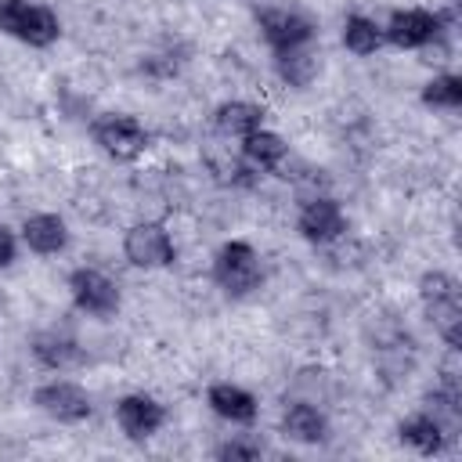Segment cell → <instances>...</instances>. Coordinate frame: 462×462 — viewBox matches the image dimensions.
I'll list each match as a JSON object with an SVG mask.
<instances>
[{
    "mask_svg": "<svg viewBox=\"0 0 462 462\" xmlns=\"http://www.w3.org/2000/svg\"><path fill=\"white\" fill-rule=\"evenodd\" d=\"M419 296L422 307L433 321V328L440 332V339L458 350L462 346V300H458V282L444 271H426L419 278Z\"/></svg>",
    "mask_w": 462,
    "mask_h": 462,
    "instance_id": "1",
    "label": "cell"
},
{
    "mask_svg": "<svg viewBox=\"0 0 462 462\" xmlns=\"http://www.w3.org/2000/svg\"><path fill=\"white\" fill-rule=\"evenodd\" d=\"M0 32L18 43H29V47H51L61 36V22L43 4L0 0Z\"/></svg>",
    "mask_w": 462,
    "mask_h": 462,
    "instance_id": "2",
    "label": "cell"
},
{
    "mask_svg": "<svg viewBox=\"0 0 462 462\" xmlns=\"http://www.w3.org/2000/svg\"><path fill=\"white\" fill-rule=\"evenodd\" d=\"M213 282L227 296H249L253 289H260L263 267H260L256 249L249 242H224L213 256Z\"/></svg>",
    "mask_w": 462,
    "mask_h": 462,
    "instance_id": "3",
    "label": "cell"
},
{
    "mask_svg": "<svg viewBox=\"0 0 462 462\" xmlns=\"http://www.w3.org/2000/svg\"><path fill=\"white\" fill-rule=\"evenodd\" d=\"M90 137H94V144H97L105 155H112V159H119V162H130V159L144 155V148L152 144L148 130H144L134 116H119V112L97 116V119L90 123Z\"/></svg>",
    "mask_w": 462,
    "mask_h": 462,
    "instance_id": "4",
    "label": "cell"
},
{
    "mask_svg": "<svg viewBox=\"0 0 462 462\" xmlns=\"http://www.w3.org/2000/svg\"><path fill=\"white\" fill-rule=\"evenodd\" d=\"M72 303L90 318H112L119 310V285L97 267H76L69 274Z\"/></svg>",
    "mask_w": 462,
    "mask_h": 462,
    "instance_id": "5",
    "label": "cell"
},
{
    "mask_svg": "<svg viewBox=\"0 0 462 462\" xmlns=\"http://www.w3.org/2000/svg\"><path fill=\"white\" fill-rule=\"evenodd\" d=\"M32 404H36L47 419H54V422H83V419H90V411H94L90 393H87L79 383H69V379H51V383L36 386Z\"/></svg>",
    "mask_w": 462,
    "mask_h": 462,
    "instance_id": "6",
    "label": "cell"
},
{
    "mask_svg": "<svg viewBox=\"0 0 462 462\" xmlns=\"http://www.w3.org/2000/svg\"><path fill=\"white\" fill-rule=\"evenodd\" d=\"M123 253H126V260H130L134 267H144V271L170 267L173 256H177L170 231H166L162 224H152V220L134 224V227L126 231V238H123Z\"/></svg>",
    "mask_w": 462,
    "mask_h": 462,
    "instance_id": "7",
    "label": "cell"
},
{
    "mask_svg": "<svg viewBox=\"0 0 462 462\" xmlns=\"http://www.w3.org/2000/svg\"><path fill=\"white\" fill-rule=\"evenodd\" d=\"M256 25L274 51L303 47L314 40V18L296 7H263V11H256Z\"/></svg>",
    "mask_w": 462,
    "mask_h": 462,
    "instance_id": "8",
    "label": "cell"
},
{
    "mask_svg": "<svg viewBox=\"0 0 462 462\" xmlns=\"http://www.w3.org/2000/svg\"><path fill=\"white\" fill-rule=\"evenodd\" d=\"M296 231L310 242V245H328L336 238H343L346 231V213L336 199L328 195H310L303 206H300V217H296Z\"/></svg>",
    "mask_w": 462,
    "mask_h": 462,
    "instance_id": "9",
    "label": "cell"
},
{
    "mask_svg": "<svg viewBox=\"0 0 462 462\" xmlns=\"http://www.w3.org/2000/svg\"><path fill=\"white\" fill-rule=\"evenodd\" d=\"M440 29H444L440 14L422 11V7H408V11L390 14V22L383 25V40H390L393 47L415 51V47H430L440 36Z\"/></svg>",
    "mask_w": 462,
    "mask_h": 462,
    "instance_id": "10",
    "label": "cell"
},
{
    "mask_svg": "<svg viewBox=\"0 0 462 462\" xmlns=\"http://www.w3.org/2000/svg\"><path fill=\"white\" fill-rule=\"evenodd\" d=\"M116 422L130 440H148V437H155L162 430L166 408L148 393H126L116 404Z\"/></svg>",
    "mask_w": 462,
    "mask_h": 462,
    "instance_id": "11",
    "label": "cell"
},
{
    "mask_svg": "<svg viewBox=\"0 0 462 462\" xmlns=\"http://www.w3.org/2000/svg\"><path fill=\"white\" fill-rule=\"evenodd\" d=\"M282 433L296 444H321L328 437V419L310 401H289L282 411Z\"/></svg>",
    "mask_w": 462,
    "mask_h": 462,
    "instance_id": "12",
    "label": "cell"
},
{
    "mask_svg": "<svg viewBox=\"0 0 462 462\" xmlns=\"http://www.w3.org/2000/svg\"><path fill=\"white\" fill-rule=\"evenodd\" d=\"M32 357L43 368H51V372H65V368H72V365L83 361V346L69 332L47 328V332H36L32 336Z\"/></svg>",
    "mask_w": 462,
    "mask_h": 462,
    "instance_id": "13",
    "label": "cell"
},
{
    "mask_svg": "<svg viewBox=\"0 0 462 462\" xmlns=\"http://www.w3.org/2000/svg\"><path fill=\"white\" fill-rule=\"evenodd\" d=\"M206 404L227 419V422H238V426H249L256 419V397L249 390H242L238 383H213L206 390Z\"/></svg>",
    "mask_w": 462,
    "mask_h": 462,
    "instance_id": "14",
    "label": "cell"
},
{
    "mask_svg": "<svg viewBox=\"0 0 462 462\" xmlns=\"http://www.w3.org/2000/svg\"><path fill=\"white\" fill-rule=\"evenodd\" d=\"M22 238H25V245H29L32 253H40V256H54V253H61V249L69 245L65 220L54 217V213H36V217H29V220L22 224Z\"/></svg>",
    "mask_w": 462,
    "mask_h": 462,
    "instance_id": "15",
    "label": "cell"
},
{
    "mask_svg": "<svg viewBox=\"0 0 462 462\" xmlns=\"http://www.w3.org/2000/svg\"><path fill=\"white\" fill-rule=\"evenodd\" d=\"M397 433H401V444H408V448L419 451V455H437V451L451 440L430 411H415L411 419H404V422L397 426Z\"/></svg>",
    "mask_w": 462,
    "mask_h": 462,
    "instance_id": "16",
    "label": "cell"
},
{
    "mask_svg": "<svg viewBox=\"0 0 462 462\" xmlns=\"http://www.w3.org/2000/svg\"><path fill=\"white\" fill-rule=\"evenodd\" d=\"M213 126L224 137H249L253 130L263 126V108L253 101H224L213 112Z\"/></svg>",
    "mask_w": 462,
    "mask_h": 462,
    "instance_id": "17",
    "label": "cell"
},
{
    "mask_svg": "<svg viewBox=\"0 0 462 462\" xmlns=\"http://www.w3.org/2000/svg\"><path fill=\"white\" fill-rule=\"evenodd\" d=\"M242 155H245V162L249 166H256V170H282V162L289 159V144L274 134V130H253L249 137H242Z\"/></svg>",
    "mask_w": 462,
    "mask_h": 462,
    "instance_id": "18",
    "label": "cell"
},
{
    "mask_svg": "<svg viewBox=\"0 0 462 462\" xmlns=\"http://www.w3.org/2000/svg\"><path fill=\"white\" fill-rule=\"evenodd\" d=\"M274 69H278V76H282L289 87L303 90V87H310L314 76H318V54H314L307 43H303V47H289V51H274Z\"/></svg>",
    "mask_w": 462,
    "mask_h": 462,
    "instance_id": "19",
    "label": "cell"
},
{
    "mask_svg": "<svg viewBox=\"0 0 462 462\" xmlns=\"http://www.w3.org/2000/svg\"><path fill=\"white\" fill-rule=\"evenodd\" d=\"M379 43H383V25H375L372 18H365V14H350L346 22H343V47L350 51V54H375L379 51Z\"/></svg>",
    "mask_w": 462,
    "mask_h": 462,
    "instance_id": "20",
    "label": "cell"
},
{
    "mask_svg": "<svg viewBox=\"0 0 462 462\" xmlns=\"http://www.w3.org/2000/svg\"><path fill=\"white\" fill-rule=\"evenodd\" d=\"M422 105L430 108H448L455 112L462 105V79L455 72H444V76H433L426 87H422Z\"/></svg>",
    "mask_w": 462,
    "mask_h": 462,
    "instance_id": "21",
    "label": "cell"
},
{
    "mask_svg": "<svg viewBox=\"0 0 462 462\" xmlns=\"http://www.w3.org/2000/svg\"><path fill=\"white\" fill-rule=\"evenodd\" d=\"M213 455H217V458H260L263 448H260V444H249V440H224Z\"/></svg>",
    "mask_w": 462,
    "mask_h": 462,
    "instance_id": "22",
    "label": "cell"
},
{
    "mask_svg": "<svg viewBox=\"0 0 462 462\" xmlns=\"http://www.w3.org/2000/svg\"><path fill=\"white\" fill-rule=\"evenodd\" d=\"M14 253H18V242H14V235L0 224V267H7V263H14Z\"/></svg>",
    "mask_w": 462,
    "mask_h": 462,
    "instance_id": "23",
    "label": "cell"
}]
</instances>
